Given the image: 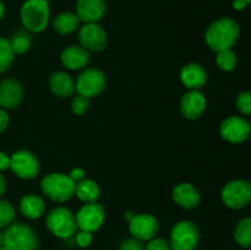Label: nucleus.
<instances>
[{
  "label": "nucleus",
  "instance_id": "obj_1",
  "mask_svg": "<svg viewBox=\"0 0 251 250\" xmlns=\"http://www.w3.org/2000/svg\"><path fill=\"white\" fill-rule=\"evenodd\" d=\"M240 28L235 20L230 17H222L210 25L205 34L207 46L212 50L221 51L230 49L239 37Z\"/></svg>",
  "mask_w": 251,
  "mask_h": 250
},
{
  "label": "nucleus",
  "instance_id": "obj_2",
  "mask_svg": "<svg viewBox=\"0 0 251 250\" xmlns=\"http://www.w3.org/2000/svg\"><path fill=\"white\" fill-rule=\"evenodd\" d=\"M44 195L55 202H65L75 195L76 184L70 176L63 173H50L41 181Z\"/></svg>",
  "mask_w": 251,
  "mask_h": 250
},
{
  "label": "nucleus",
  "instance_id": "obj_3",
  "mask_svg": "<svg viewBox=\"0 0 251 250\" xmlns=\"http://www.w3.org/2000/svg\"><path fill=\"white\" fill-rule=\"evenodd\" d=\"M2 244L10 250H36L38 237L29 225L24 223H12L2 233Z\"/></svg>",
  "mask_w": 251,
  "mask_h": 250
},
{
  "label": "nucleus",
  "instance_id": "obj_4",
  "mask_svg": "<svg viewBox=\"0 0 251 250\" xmlns=\"http://www.w3.org/2000/svg\"><path fill=\"white\" fill-rule=\"evenodd\" d=\"M49 5L47 0H27L21 7L22 25L31 32H42L49 22Z\"/></svg>",
  "mask_w": 251,
  "mask_h": 250
},
{
  "label": "nucleus",
  "instance_id": "obj_5",
  "mask_svg": "<svg viewBox=\"0 0 251 250\" xmlns=\"http://www.w3.org/2000/svg\"><path fill=\"white\" fill-rule=\"evenodd\" d=\"M47 228L59 238H69L76 233V216L66 207H56L48 213L46 220Z\"/></svg>",
  "mask_w": 251,
  "mask_h": 250
},
{
  "label": "nucleus",
  "instance_id": "obj_6",
  "mask_svg": "<svg viewBox=\"0 0 251 250\" xmlns=\"http://www.w3.org/2000/svg\"><path fill=\"white\" fill-rule=\"evenodd\" d=\"M199 239L200 233L198 227L190 221H181L172 229L169 244L172 250H195Z\"/></svg>",
  "mask_w": 251,
  "mask_h": 250
},
{
  "label": "nucleus",
  "instance_id": "obj_7",
  "mask_svg": "<svg viewBox=\"0 0 251 250\" xmlns=\"http://www.w3.org/2000/svg\"><path fill=\"white\" fill-rule=\"evenodd\" d=\"M105 87V75L100 69L90 68L78 75L76 80V91L80 96L92 98L102 93Z\"/></svg>",
  "mask_w": 251,
  "mask_h": 250
},
{
  "label": "nucleus",
  "instance_id": "obj_8",
  "mask_svg": "<svg viewBox=\"0 0 251 250\" xmlns=\"http://www.w3.org/2000/svg\"><path fill=\"white\" fill-rule=\"evenodd\" d=\"M222 200L228 207L242 208L251 201V184L245 180H233L222 190Z\"/></svg>",
  "mask_w": 251,
  "mask_h": 250
},
{
  "label": "nucleus",
  "instance_id": "obj_9",
  "mask_svg": "<svg viewBox=\"0 0 251 250\" xmlns=\"http://www.w3.org/2000/svg\"><path fill=\"white\" fill-rule=\"evenodd\" d=\"M105 212L102 205L96 202L85 203L76 213L77 228L87 232H96L104 222Z\"/></svg>",
  "mask_w": 251,
  "mask_h": 250
},
{
  "label": "nucleus",
  "instance_id": "obj_10",
  "mask_svg": "<svg viewBox=\"0 0 251 250\" xmlns=\"http://www.w3.org/2000/svg\"><path fill=\"white\" fill-rule=\"evenodd\" d=\"M10 169L19 178L32 179L38 174L39 163L33 153L21 150L10 157Z\"/></svg>",
  "mask_w": 251,
  "mask_h": 250
},
{
  "label": "nucleus",
  "instance_id": "obj_11",
  "mask_svg": "<svg viewBox=\"0 0 251 250\" xmlns=\"http://www.w3.org/2000/svg\"><path fill=\"white\" fill-rule=\"evenodd\" d=\"M129 230L131 235L136 239L151 240L156 238L159 230V223L156 217L149 213H140L135 215L129 221Z\"/></svg>",
  "mask_w": 251,
  "mask_h": 250
},
{
  "label": "nucleus",
  "instance_id": "obj_12",
  "mask_svg": "<svg viewBox=\"0 0 251 250\" xmlns=\"http://www.w3.org/2000/svg\"><path fill=\"white\" fill-rule=\"evenodd\" d=\"M81 47L88 51H100L107 44V33L98 24H85L78 32Z\"/></svg>",
  "mask_w": 251,
  "mask_h": 250
},
{
  "label": "nucleus",
  "instance_id": "obj_13",
  "mask_svg": "<svg viewBox=\"0 0 251 250\" xmlns=\"http://www.w3.org/2000/svg\"><path fill=\"white\" fill-rule=\"evenodd\" d=\"M220 132L226 141L240 144L250 136V124L243 118L229 117L221 124Z\"/></svg>",
  "mask_w": 251,
  "mask_h": 250
},
{
  "label": "nucleus",
  "instance_id": "obj_14",
  "mask_svg": "<svg viewBox=\"0 0 251 250\" xmlns=\"http://www.w3.org/2000/svg\"><path fill=\"white\" fill-rule=\"evenodd\" d=\"M206 109V98L199 90L184 93L180 100V112L188 119H198Z\"/></svg>",
  "mask_w": 251,
  "mask_h": 250
},
{
  "label": "nucleus",
  "instance_id": "obj_15",
  "mask_svg": "<svg viewBox=\"0 0 251 250\" xmlns=\"http://www.w3.org/2000/svg\"><path fill=\"white\" fill-rule=\"evenodd\" d=\"M104 14V0H77L76 2V15L85 24H97Z\"/></svg>",
  "mask_w": 251,
  "mask_h": 250
},
{
  "label": "nucleus",
  "instance_id": "obj_16",
  "mask_svg": "<svg viewBox=\"0 0 251 250\" xmlns=\"http://www.w3.org/2000/svg\"><path fill=\"white\" fill-rule=\"evenodd\" d=\"M24 100V88L14 78H5L0 82V105L2 108H16Z\"/></svg>",
  "mask_w": 251,
  "mask_h": 250
},
{
  "label": "nucleus",
  "instance_id": "obj_17",
  "mask_svg": "<svg viewBox=\"0 0 251 250\" xmlns=\"http://www.w3.org/2000/svg\"><path fill=\"white\" fill-rule=\"evenodd\" d=\"M180 80L190 90H199L203 87L207 81V74L201 65L196 63L188 64L180 71Z\"/></svg>",
  "mask_w": 251,
  "mask_h": 250
},
{
  "label": "nucleus",
  "instance_id": "obj_18",
  "mask_svg": "<svg viewBox=\"0 0 251 250\" xmlns=\"http://www.w3.org/2000/svg\"><path fill=\"white\" fill-rule=\"evenodd\" d=\"M61 63L71 70L83 69L90 61V53L81 46H70L61 53Z\"/></svg>",
  "mask_w": 251,
  "mask_h": 250
},
{
  "label": "nucleus",
  "instance_id": "obj_19",
  "mask_svg": "<svg viewBox=\"0 0 251 250\" xmlns=\"http://www.w3.org/2000/svg\"><path fill=\"white\" fill-rule=\"evenodd\" d=\"M49 87L51 92L58 97L68 98L75 93L76 83L69 74L58 71V73H54L49 78Z\"/></svg>",
  "mask_w": 251,
  "mask_h": 250
},
{
  "label": "nucleus",
  "instance_id": "obj_20",
  "mask_svg": "<svg viewBox=\"0 0 251 250\" xmlns=\"http://www.w3.org/2000/svg\"><path fill=\"white\" fill-rule=\"evenodd\" d=\"M173 199L184 208H194L200 203V194L198 189L189 183L178 184L173 189Z\"/></svg>",
  "mask_w": 251,
  "mask_h": 250
},
{
  "label": "nucleus",
  "instance_id": "obj_21",
  "mask_svg": "<svg viewBox=\"0 0 251 250\" xmlns=\"http://www.w3.org/2000/svg\"><path fill=\"white\" fill-rule=\"evenodd\" d=\"M20 211L25 217L29 218V220H36L44 213L46 203L41 196L31 194V195H26L21 199Z\"/></svg>",
  "mask_w": 251,
  "mask_h": 250
},
{
  "label": "nucleus",
  "instance_id": "obj_22",
  "mask_svg": "<svg viewBox=\"0 0 251 250\" xmlns=\"http://www.w3.org/2000/svg\"><path fill=\"white\" fill-rule=\"evenodd\" d=\"M80 19L74 12H61L53 20V27L58 33L70 34L78 28Z\"/></svg>",
  "mask_w": 251,
  "mask_h": 250
},
{
  "label": "nucleus",
  "instance_id": "obj_23",
  "mask_svg": "<svg viewBox=\"0 0 251 250\" xmlns=\"http://www.w3.org/2000/svg\"><path fill=\"white\" fill-rule=\"evenodd\" d=\"M75 194L81 201L90 203L96 202L98 200L100 195V190L96 181L91 180V179H82V180L76 184Z\"/></svg>",
  "mask_w": 251,
  "mask_h": 250
},
{
  "label": "nucleus",
  "instance_id": "obj_24",
  "mask_svg": "<svg viewBox=\"0 0 251 250\" xmlns=\"http://www.w3.org/2000/svg\"><path fill=\"white\" fill-rule=\"evenodd\" d=\"M234 238L240 247H251V217L243 218L242 221H239L235 227Z\"/></svg>",
  "mask_w": 251,
  "mask_h": 250
},
{
  "label": "nucleus",
  "instance_id": "obj_25",
  "mask_svg": "<svg viewBox=\"0 0 251 250\" xmlns=\"http://www.w3.org/2000/svg\"><path fill=\"white\" fill-rule=\"evenodd\" d=\"M15 53L12 51L9 39L0 37V73H4L11 66Z\"/></svg>",
  "mask_w": 251,
  "mask_h": 250
},
{
  "label": "nucleus",
  "instance_id": "obj_26",
  "mask_svg": "<svg viewBox=\"0 0 251 250\" xmlns=\"http://www.w3.org/2000/svg\"><path fill=\"white\" fill-rule=\"evenodd\" d=\"M216 63H217L218 68L222 69V70L232 71L237 66V56H235L234 51L230 50V49L221 50L217 53Z\"/></svg>",
  "mask_w": 251,
  "mask_h": 250
},
{
  "label": "nucleus",
  "instance_id": "obj_27",
  "mask_svg": "<svg viewBox=\"0 0 251 250\" xmlns=\"http://www.w3.org/2000/svg\"><path fill=\"white\" fill-rule=\"evenodd\" d=\"M15 220V210L11 203L0 200V228H7Z\"/></svg>",
  "mask_w": 251,
  "mask_h": 250
},
{
  "label": "nucleus",
  "instance_id": "obj_28",
  "mask_svg": "<svg viewBox=\"0 0 251 250\" xmlns=\"http://www.w3.org/2000/svg\"><path fill=\"white\" fill-rule=\"evenodd\" d=\"M10 44L15 54H24L31 47V39L25 34H17L10 41Z\"/></svg>",
  "mask_w": 251,
  "mask_h": 250
},
{
  "label": "nucleus",
  "instance_id": "obj_29",
  "mask_svg": "<svg viewBox=\"0 0 251 250\" xmlns=\"http://www.w3.org/2000/svg\"><path fill=\"white\" fill-rule=\"evenodd\" d=\"M88 105H90V100L83 96H75L73 98V102H71V110H73L74 114L76 115H82L85 114L86 110L88 109Z\"/></svg>",
  "mask_w": 251,
  "mask_h": 250
},
{
  "label": "nucleus",
  "instance_id": "obj_30",
  "mask_svg": "<svg viewBox=\"0 0 251 250\" xmlns=\"http://www.w3.org/2000/svg\"><path fill=\"white\" fill-rule=\"evenodd\" d=\"M235 105L243 114H251V92H242L238 95Z\"/></svg>",
  "mask_w": 251,
  "mask_h": 250
},
{
  "label": "nucleus",
  "instance_id": "obj_31",
  "mask_svg": "<svg viewBox=\"0 0 251 250\" xmlns=\"http://www.w3.org/2000/svg\"><path fill=\"white\" fill-rule=\"evenodd\" d=\"M145 250H172L171 244L162 238H153L149 240Z\"/></svg>",
  "mask_w": 251,
  "mask_h": 250
},
{
  "label": "nucleus",
  "instance_id": "obj_32",
  "mask_svg": "<svg viewBox=\"0 0 251 250\" xmlns=\"http://www.w3.org/2000/svg\"><path fill=\"white\" fill-rule=\"evenodd\" d=\"M119 250H144V244H142L141 240L134 237L127 238V239L123 240Z\"/></svg>",
  "mask_w": 251,
  "mask_h": 250
},
{
  "label": "nucleus",
  "instance_id": "obj_33",
  "mask_svg": "<svg viewBox=\"0 0 251 250\" xmlns=\"http://www.w3.org/2000/svg\"><path fill=\"white\" fill-rule=\"evenodd\" d=\"M76 243L80 248H87L92 243V233L87 230H80L76 234Z\"/></svg>",
  "mask_w": 251,
  "mask_h": 250
},
{
  "label": "nucleus",
  "instance_id": "obj_34",
  "mask_svg": "<svg viewBox=\"0 0 251 250\" xmlns=\"http://www.w3.org/2000/svg\"><path fill=\"white\" fill-rule=\"evenodd\" d=\"M69 176H70V179L74 181V183L77 184L78 181L85 179V172H83V169L81 168H74L73 171L70 172V174H69Z\"/></svg>",
  "mask_w": 251,
  "mask_h": 250
},
{
  "label": "nucleus",
  "instance_id": "obj_35",
  "mask_svg": "<svg viewBox=\"0 0 251 250\" xmlns=\"http://www.w3.org/2000/svg\"><path fill=\"white\" fill-rule=\"evenodd\" d=\"M9 115H7L6 110L0 108V134L6 130L7 125H9Z\"/></svg>",
  "mask_w": 251,
  "mask_h": 250
},
{
  "label": "nucleus",
  "instance_id": "obj_36",
  "mask_svg": "<svg viewBox=\"0 0 251 250\" xmlns=\"http://www.w3.org/2000/svg\"><path fill=\"white\" fill-rule=\"evenodd\" d=\"M10 168V157L5 152L0 151V172H4Z\"/></svg>",
  "mask_w": 251,
  "mask_h": 250
},
{
  "label": "nucleus",
  "instance_id": "obj_37",
  "mask_svg": "<svg viewBox=\"0 0 251 250\" xmlns=\"http://www.w3.org/2000/svg\"><path fill=\"white\" fill-rule=\"evenodd\" d=\"M247 5L248 2L245 0H234V2H233V6L235 10H244Z\"/></svg>",
  "mask_w": 251,
  "mask_h": 250
},
{
  "label": "nucleus",
  "instance_id": "obj_38",
  "mask_svg": "<svg viewBox=\"0 0 251 250\" xmlns=\"http://www.w3.org/2000/svg\"><path fill=\"white\" fill-rule=\"evenodd\" d=\"M5 186H6V184H5V179H4V176H2L1 174H0V196H1L2 194H4Z\"/></svg>",
  "mask_w": 251,
  "mask_h": 250
},
{
  "label": "nucleus",
  "instance_id": "obj_39",
  "mask_svg": "<svg viewBox=\"0 0 251 250\" xmlns=\"http://www.w3.org/2000/svg\"><path fill=\"white\" fill-rule=\"evenodd\" d=\"M4 12H5V9H4V5H2V2L0 1V19H1L2 16H4Z\"/></svg>",
  "mask_w": 251,
  "mask_h": 250
},
{
  "label": "nucleus",
  "instance_id": "obj_40",
  "mask_svg": "<svg viewBox=\"0 0 251 250\" xmlns=\"http://www.w3.org/2000/svg\"><path fill=\"white\" fill-rule=\"evenodd\" d=\"M134 216H135V215H134V213H132V212H127L126 215H125V218H126L127 221H130L132 217H134Z\"/></svg>",
  "mask_w": 251,
  "mask_h": 250
},
{
  "label": "nucleus",
  "instance_id": "obj_41",
  "mask_svg": "<svg viewBox=\"0 0 251 250\" xmlns=\"http://www.w3.org/2000/svg\"><path fill=\"white\" fill-rule=\"evenodd\" d=\"M2 242H4V239H2V233L0 232V247L2 245Z\"/></svg>",
  "mask_w": 251,
  "mask_h": 250
},
{
  "label": "nucleus",
  "instance_id": "obj_42",
  "mask_svg": "<svg viewBox=\"0 0 251 250\" xmlns=\"http://www.w3.org/2000/svg\"><path fill=\"white\" fill-rule=\"evenodd\" d=\"M0 250H10V249H9V248H7V247H5L4 244H2L1 247H0Z\"/></svg>",
  "mask_w": 251,
  "mask_h": 250
},
{
  "label": "nucleus",
  "instance_id": "obj_43",
  "mask_svg": "<svg viewBox=\"0 0 251 250\" xmlns=\"http://www.w3.org/2000/svg\"><path fill=\"white\" fill-rule=\"evenodd\" d=\"M245 1H247L248 4H251V0H245Z\"/></svg>",
  "mask_w": 251,
  "mask_h": 250
},
{
  "label": "nucleus",
  "instance_id": "obj_44",
  "mask_svg": "<svg viewBox=\"0 0 251 250\" xmlns=\"http://www.w3.org/2000/svg\"><path fill=\"white\" fill-rule=\"evenodd\" d=\"M250 130H251V122H250Z\"/></svg>",
  "mask_w": 251,
  "mask_h": 250
}]
</instances>
